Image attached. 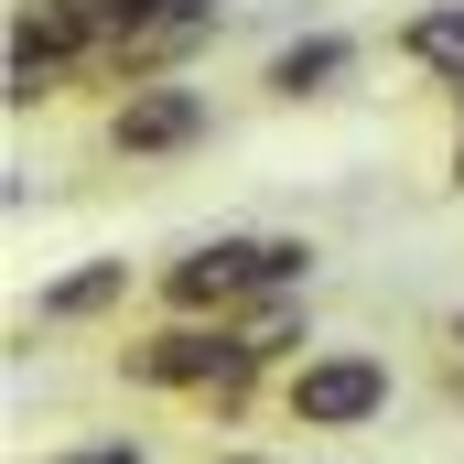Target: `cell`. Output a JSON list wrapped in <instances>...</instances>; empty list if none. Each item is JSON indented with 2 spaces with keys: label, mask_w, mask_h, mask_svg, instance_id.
Listing matches in <instances>:
<instances>
[{
  "label": "cell",
  "mask_w": 464,
  "mask_h": 464,
  "mask_svg": "<svg viewBox=\"0 0 464 464\" xmlns=\"http://www.w3.org/2000/svg\"><path fill=\"white\" fill-rule=\"evenodd\" d=\"M227 464H259V454H227Z\"/></svg>",
  "instance_id": "obj_12"
},
{
  "label": "cell",
  "mask_w": 464,
  "mask_h": 464,
  "mask_svg": "<svg viewBox=\"0 0 464 464\" xmlns=\"http://www.w3.org/2000/svg\"><path fill=\"white\" fill-rule=\"evenodd\" d=\"M281 411H292V432H367V421L389 411V356L314 346L292 378H281Z\"/></svg>",
  "instance_id": "obj_1"
},
{
  "label": "cell",
  "mask_w": 464,
  "mask_h": 464,
  "mask_svg": "<svg viewBox=\"0 0 464 464\" xmlns=\"http://www.w3.org/2000/svg\"><path fill=\"white\" fill-rule=\"evenodd\" d=\"M454 346H464V314H454Z\"/></svg>",
  "instance_id": "obj_11"
},
{
  "label": "cell",
  "mask_w": 464,
  "mask_h": 464,
  "mask_svg": "<svg viewBox=\"0 0 464 464\" xmlns=\"http://www.w3.org/2000/svg\"><path fill=\"white\" fill-rule=\"evenodd\" d=\"M346 65H356L346 33H303V44H281V54H270V98H324Z\"/></svg>",
  "instance_id": "obj_6"
},
{
  "label": "cell",
  "mask_w": 464,
  "mask_h": 464,
  "mask_svg": "<svg viewBox=\"0 0 464 464\" xmlns=\"http://www.w3.org/2000/svg\"><path fill=\"white\" fill-rule=\"evenodd\" d=\"M454 119H464V76H454Z\"/></svg>",
  "instance_id": "obj_10"
},
{
  "label": "cell",
  "mask_w": 464,
  "mask_h": 464,
  "mask_svg": "<svg viewBox=\"0 0 464 464\" xmlns=\"http://www.w3.org/2000/svg\"><path fill=\"white\" fill-rule=\"evenodd\" d=\"M217 130V109H206V87H184V76H151V87H130L109 119V140L130 151V162H162V151H195Z\"/></svg>",
  "instance_id": "obj_2"
},
{
  "label": "cell",
  "mask_w": 464,
  "mask_h": 464,
  "mask_svg": "<svg viewBox=\"0 0 464 464\" xmlns=\"http://www.w3.org/2000/svg\"><path fill=\"white\" fill-rule=\"evenodd\" d=\"M454 184H464V140H454Z\"/></svg>",
  "instance_id": "obj_9"
},
{
  "label": "cell",
  "mask_w": 464,
  "mask_h": 464,
  "mask_svg": "<svg viewBox=\"0 0 464 464\" xmlns=\"http://www.w3.org/2000/svg\"><path fill=\"white\" fill-rule=\"evenodd\" d=\"M54 464H151L130 432H109V443H76V454H54Z\"/></svg>",
  "instance_id": "obj_8"
},
{
  "label": "cell",
  "mask_w": 464,
  "mask_h": 464,
  "mask_svg": "<svg viewBox=\"0 0 464 464\" xmlns=\"http://www.w3.org/2000/svg\"><path fill=\"white\" fill-rule=\"evenodd\" d=\"M400 54H411V65H443V76H464V0L411 11V22H400Z\"/></svg>",
  "instance_id": "obj_7"
},
{
  "label": "cell",
  "mask_w": 464,
  "mask_h": 464,
  "mask_svg": "<svg viewBox=\"0 0 464 464\" xmlns=\"http://www.w3.org/2000/svg\"><path fill=\"white\" fill-rule=\"evenodd\" d=\"M248 292H259V237H206V248H184V259H162V303L173 314H248Z\"/></svg>",
  "instance_id": "obj_3"
},
{
  "label": "cell",
  "mask_w": 464,
  "mask_h": 464,
  "mask_svg": "<svg viewBox=\"0 0 464 464\" xmlns=\"http://www.w3.org/2000/svg\"><path fill=\"white\" fill-rule=\"evenodd\" d=\"M98 44V11L87 0H22L11 11V54H33V65H76Z\"/></svg>",
  "instance_id": "obj_4"
},
{
  "label": "cell",
  "mask_w": 464,
  "mask_h": 464,
  "mask_svg": "<svg viewBox=\"0 0 464 464\" xmlns=\"http://www.w3.org/2000/svg\"><path fill=\"white\" fill-rule=\"evenodd\" d=\"M130 303V259H87V270H65V281H44V324H98V314H119Z\"/></svg>",
  "instance_id": "obj_5"
}]
</instances>
